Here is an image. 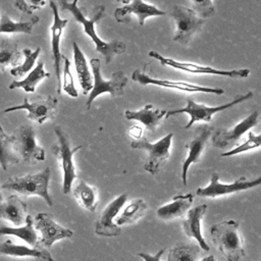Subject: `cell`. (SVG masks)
Masks as SVG:
<instances>
[{
	"label": "cell",
	"instance_id": "7c38bea8",
	"mask_svg": "<svg viewBox=\"0 0 261 261\" xmlns=\"http://www.w3.org/2000/svg\"><path fill=\"white\" fill-rule=\"evenodd\" d=\"M34 227L41 232L38 246L42 248H50L57 241L73 237L71 229L59 225L52 219L51 215L45 212H40L35 216Z\"/></svg>",
	"mask_w": 261,
	"mask_h": 261
},
{
	"label": "cell",
	"instance_id": "9a60e30c",
	"mask_svg": "<svg viewBox=\"0 0 261 261\" xmlns=\"http://www.w3.org/2000/svg\"><path fill=\"white\" fill-rule=\"evenodd\" d=\"M132 80L137 82L141 85H155L158 87L168 88V89H175L185 92H201V93H208V94H216L221 95L224 93V90L221 88H211V87H204L199 85H194L187 82H177V81H168V80H161L152 77L149 74L139 71L138 69L134 70L132 74Z\"/></svg>",
	"mask_w": 261,
	"mask_h": 261
},
{
	"label": "cell",
	"instance_id": "4316f807",
	"mask_svg": "<svg viewBox=\"0 0 261 261\" xmlns=\"http://www.w3.org/2000/svg\"><path fill=\"white\" fill-rule=\"evenodd\" d=\"M148 210L147 203L141 199L137 198L134 199L124 207L122 212L115 217V223L118 226L126 225V224H133L136 221H138L141 217H143Z\"/></svg>",
	"mask_w": 261,
	"mask_h": 261
},
{
	"label": "cell",
	"instance_id": "4dcf8cb0",
	"mask_svg": "<svg viewBox=\"0 0 261 261\" xmlns=\"http://www.w3.org/2000/svg\"><path fill=\"white\" fill-rule=\"evenodd\" d=\"M20 52L17 44L9 39H3L0 42V70L5 71L7 66H16L19 64Z\"/></svg>",
	"mask_w": 261,
	"mask_h": 261
},
{
	"label": "cell",
	"instance_id": "8d00e7d4",
	"mask_svg": "<svg viewBox=\"0 0 261 261\" xmlns=\"http://www.w3.org/2000/svg\"><path fill=\"white\" fill-rule=\"evenodd\" d=\"M193 3V10L195 13L205 19L211 17L215 13L214 6L212 4V0H192Z\"/></svg>",
	"mask_w": 261,
	"mask_h": 261
},
{
	"label": "cell",
	"instance_id": "ee69618b",
	"mask_svg": "<svg viewBox=\"0 0 261 261\" xmlns=\"http://www.w3.org/2000/svg\"><path fill=\"white\" fill-rule=\"evenodd\" d=\"M1 199H2V197H1V194H0V201H1Z\"/></svg>",
	"mask_w": 261,
	"mask_h": 261
},
{
	"label": "cell",
	"instance_id": "3957f363",
	"mask_svg": "<svg viewBox=\"0 0 261 261\" xmlns=\"http://www.w3.org/2000/svg\"><path fill=\"white\" fill-rule=\"evenodd\" d=\"M51 171L49 167L23 176L9 177L1 187L5 190L14 191L24 196H40L45 200L48 206L53 205V201L48 192Z\"/></svg>",
	"mask_w": 261,
	"mask_h": 261
},
{
	"label": "cell",
	"instance_id": "ffe728a7",
	"mask_svg": "<svg viewBox=\"0 0 261 261\" xmlns=\"http://www.w3.org/2000/svg\"><path fill=\"white\" fill-rule=\"evenodd\" d=\"M206 209V204H201L189 209L186 212V217L181 222V227L185 234L189 238L196 240L201 249H203L204 251H209V246L204 240L201 231V221L203 216L205 215Z\"/></svg>",
	"mask_w": 261,
	"mask_h": 261
},
{
	"label": "cell",
	"instance_id": "e575fe53",
	"mask_svg": "<svg viewBox=\"0 0 261 261\" xmlns=\"http://www.w3.org/2000/svg\"><path fill=\"white\" fill-rule=\"evenodd\" d=\"M260 144H261V135H255L253 132H249L248 139L244 143L233 147L231 150H229L227 152L222 153L220 156L221 157H229V156L238 155L240 153H244L249 150L256 149L260 146Z\"/></svg>",
	"mask_w": 261,
	"mask_h": 261
},
{
	"label": "cell",
	"instance_id": "d6a6232c",
	"mask_svg": "<svg viewBox=\"0 0 261 261\" xmlns=\"http://www.w3.org/2000/svg\"><path fill=\"white\" fill-rule=\"evenodd\" d=\"M19 161L12 149L10 136L6 135L0 125V165L2 169L6 170L10 164H16Z\"/></svg>",
	"mask_w": 261,
	"mask_h": 261
},
{
	"label": "cell",
	"instance_id": "60d3db41",
	"mask_svg": "<svg viewBox=\"0 0 261 261\" xmlns=\"http://www.w3.org/2000/svg\"><path fill=\"white\" fill-rule=\"evenodd\" d=\"M27 4L34 10V9H39L41 7H43L46 2L45 0H25Z\"/></svg>",
	"mask_w": 261,
	"mask_h": 261
},
{
	"label": "cell",
	"instance_id": "d590c367",
	"mask_svg": "<svg viewBox=\"0 0 261 261\" xmlns=\"http://www.w3.org/2000/svg\"><path fill=\"white\" fill-rule=\"evenodd\" d=\"M63 61H64V67H63V91L70 97L76 98L79 96L77 90L75 89L74 83H73V77L70 72V62L67 57L64 55L62 56Z\"/></svg>",
	"mask_w": 261,
	"mask_h": 261
},
{
	"label": "cell",
	"instance_id": "ac0fdd59",
	"mask_svg": "<svg viewBox=\"0 0 261 261\" xmlns=\"http://www.w3.org/2000/svg\"><path fill=\"white\" fill-rule=\"evenodd\" d=\"M49 5L53 12V23L50 28L51 30V51L52 58L54 63V70L57 77V94H61V75H60V61L62 58V54L60 52V39L68 19H62L59 16L58 8L56 3L53 0L49 1Z\"/></svg>",
	"mask_w": 261,
	"mask_h": 261
},
{
	"label": "cell",
	"instance_id": "277c9868",
	"mask_svg": "<svg viewBox=\"0 0 261 261\" xmlns=\"http://www.w3.org/2000/svg\"><path fill=\"white\" fill-rule=\"evenodd\" d=\"M54 133L57 138V144L53 147L52 152L59 160L62 169V193L68 194L71 191L73 180L76 178V169L74 164V154L82 146L71 147L67 136L59 126L54 127Z\"/></svg>",
	"mask_w": 261,
	"mask_h": 261
},
{
	"label": "cell",
	"instance_id": "cb8c5ba5",
	"mask_svg": "<svg viewBox=\"0 0 261 261\" xmlns=\"http://www.w3.org/2000/svg\"><path fill=\"white\" fill-rule=\"evenodd\" d=\"M166 110H161L155 108L152 104H147L144 108L134 111L125 110L124 117L128 120H137L143 123L149 130L155 132L157 126L160 124L161 120L165 117Z\"/></svg>",
	"mask_w": 261,
	"mask_h": 261
},
{
	"label": "cell",
	"instance_id": "9c48e42d",
	"mask_svg": "<svg viewBox=\"0 0 261 261\" xmlns=\"http://www.w3.org/2000/svg\"><path fill=\"white\" fill-rule=\"evenodd\" d=\"M170 16L175 22V33L173 42L188 44L195 33L204 23V19L199 17L192 8L181 5H174L170 11Z\"/></svg>",
	"mask_w": 261,
	"mask_h": 261
},
{
	"label": "cell",
	"instance_id": "7a4b0ae2",
	"mask_svg": "<svg viewBox=\"0 0 261 261\" xmlns=\"http://www.w3.org/2000/svg\"><path fill=\"white\" fill-rule=\"evenodd\" d=\"M239 222L229 219L214 223L210 227L212 242L227 261H240L245 255L244 241Z\"/></svg>",
	"mask_w": 261,
	"mask_h": 261
},
{
	"label": "cell",
	"instance_id": "d4e9b609",
	"mask_svg": "<svg viewBox=\"0 0 261 261\" xmlns=\"http://www.w3.org/2000/svg\"><path fill=\"white\" fill-rule=\"evenodd\" d=\"M72 49H73V61H74V67L77 75V80L80 83V86L83 89L84 95H87L90 93L93 87V77L90 73V69L87 63V59L80 49L76 42L72 43Z\"/></svg>",
	"mask_w": 261,
	"mask_h": 261
},
{
	"label": "cell",
	"instance_id": "2e32d148",
	"mask_svg": "<svg viewBox=\"0 0 261 261\" xmlns=\"http://www.w3.org/2000/svg\"><path fill=\"white\" fill-rule=\"evenodd\" d=\"M212 130L213 126L207 124L202 125L201 127H199L196 136L186 144L188 153L181 165V180L185 186L187 185L188 170L192 164L200 161V157L205 150L206 144L212 134Z\"/></svg>",
	"mask_w": 261,
	"mask_h": 261
},
{
	"label": "cell",
	"instance_id": "f1b7e54d",
	"mask_svg": "<svg viewBox=\"0 0 261 261\" xmlns=\"http://www.w3.org/2000/svg\"><path fill=\"white\" fill-rule=\"evenodd\" d=\"M50 73L45 71L44 69V63L42 61H39L35 68H33L30 73L21 81H13L9 85L10 90L14 89H23L27 93H34L36 86L46 77H49Z\"/></svg>",
	"mask_w": 261,
	"mask_h": 261
},
{
	"label": "cell",
	"instance_id": "6da1fadb",
	"mask_svg": "<svg viewBox=\"0 0 261 261\" xmlns=\"http://www.w3.org/2000/svg\"><path fill=\"white\" fill-rule=\"evenodd\" d=\"M58 1H59L60 7L63 10L69 11L72 14L73 18L75 19V21H77L83 27L84 33L87 34L90 37V39L94 42L96 51L99 52L100 54H102L106 63H110L115 55L124 53V51L126 49L125 43L118 41V40L106 42V41L102 40L96 33L95 25L102 18L103 14L105 12L104 5L96 6L92 17L87 18L83 14L81 8L77 6L79 0H72V2H68L67 0H58Z\"/></svg>",
	"mask_w": 261,
	"mask_h": 261
},
{
	"label": "cell",
	"instance_id": "1f68e13d",
	"mask_svg": "<svg viewBox=\"0 0 261 261\" xmlns=\"http://www.w3.org/2000/svg\"><path fill=\"white\" fill-rule=\"evenodd\" d=\"M199 255V246L194 244L179 243L169 250L167 261H197Z\"/></svg>",
	"mask_w": 261,
	"mask_h": 261
},
{
	"label": "cell",
	"instance_id": "83f0119b",
	"mask_svg": "<svg viewBox=\"0 0 261 261\" xmlns=\"http://www.w3.org/2000/svg\"><path fill=\"white\" fill-rule=\"evenodd\" d=\"M72 194L80 206H82L84 209L90 212H94L96 210L98 203L97 190L87 184L84 179L79 180L77 185L72 190Z\"/></svg>",
	"mask_w": 261,
	"mask_h": 261
},
{
	"label": "cell",
	"instance_id": "ab89813d",
	"mask_svg": "<svg viewBox=\"0 0 261 261\" xmlns=\"http://www.w3.org/2000/svg\"><path fill=\"white\" fill-rule=\"evenodd\" d=\"M128 134L132 138H134L136 140H140L142 138V135H143V128L141 126L135 124V125L129 127Z\"/></svg>",
	"mask_w": 261,
	"mask_h": 261
},
{
	"label": "cell",
	"instance_id": "d6986e66",
	"mask_svg": "<svg viewBox=\"0 0 261 261\" xmlns=\"http://www.w3.org/2000/svg\"><path fill=\"white\" fill-rule=\"evenodd\" d=\"M132 14L138 17L140 25H144L147 17L162 16L165 14V11L157 8L155 5L145 3L143 0H132L129 4L115 9L114 18L119 23H127Z\"/></svg>",
	"mask_w": 261,
	"mask_h": 261
},
{
	"label": "cell",
	"instance_id": "30bf717a",
	"mask_svg": "<svg viewBox=\"0 0 261 261\" xmlns=\"http://www.w3.org/2000/svg\"><path fill=\"white\" fill-rule=\"evenodd\" d=\"M260 184L261 177H257L256 179H248L245 176H242L230 184H223L219 180V174L217 172H213L209 184L204 188H198L196 195L202 198H216L242 191H247L259 186Z\"/></svg>",
	"mask_w": 261,
	"mask_h": 261
},
{
	"label": "cell",
	"instance_id": "4fadbf2b",
	"mask_svg": "<svg viewBox=\"0 0 261 261\" xmlns=\"http://www.w3.org/2000/svg\"><path fill=\"white\" fill-rule=\"evenodd\" d=\"M58 100L54 96H47L46 98L39 99L35 102H30L28 98L23 99V103L16 106L6 108L3 113H8L15 110L24 109L28 111V118L43 124L46 120L52 119L57 112Z\"/></svg>",
	"mask_w": 261,
	"mask_h": 261
},
{
	"label": "cell",
	"instance_id": "f546056e",
	"mask_svg": "<svg viewBox=\"0 0 261 261\" xmlns=\"http://www.w3.org/2000/svg\"><path fill=\"white\" fill-rule=\"evenodd\" d=\"M39 21L37 15H33L29 20L25 21H14L10 17L3 13L0 16V34H13V33H22V34H32L33 28Z\"/></svg>",
	"mask_w": 261,
	"mask_h": 261
},
{
	"label": "cell",
	"instance_id": "52a82bcc",
	"mask_svg": "<svg viewBox=\"0 0 261 261\" xmlns=\"http://www.w3.org/2000/svg\"><path fill=\"white\" fill-rule=\"evenodd\" d=\"M14 153L23 162L35 163L45 160V150L37 144L36 130L30 124L18 126L10 136Z\"/></svg>",
	"mask_w": 261,
	"mask_h": 261
},
{
	"label": "cell",
	"instance_id": "8992f818",
	"mask_svg": "<svg viewBox=\"0 0 261 261\" xmlns=\"http://www.w3.org/2000/svg\"><path fill=\"white\" fill-rule=\"evenodd\" d=\"M254 94L252 91L246 93L245 95H238L236 96L230 102L225 103L223 105H219V106H206L203 104H198L195 101H193L192 99H187V106H185L184 108L180 109H173V110H169L166 111L165 117L168 118L172 115H176V114H180V113H186L189 114L191 116L190 121L184 126L186 129L190 128L195 122L197 121H206V122H211L212 120V116L222 110H225L231 106H234L239 103H242L244 101H247L251 98H253Z\"/></svg>",
	"mask_w": 261,
	"mask_h": 261
},
{
	"label": "cell",
	"instance_id": "ba28073f",
	"mask_svg": "<svg viewBox=\"0 0 261 261\" xmlns=\"http://www.w3.org/2000/svg\"><path fill=\"white\" fill-rule=\"evenodd\" d=\"M173 133H168L155 143H150L145 139L134 140L130 143L133 149L145 150L148 153V158L144 165V169L152 175H155L161 165L169 158V151L171 147Z\"/></svg>",
	"mask_w": 261,
	"mask_h": 261
},
{
	"label": "cell",
	"instance_id": "7bdbcfd3",
	"mask_svg": "<svg viewBox=\"0 0 261 261\" xmlns=\"http://www.w3.org/2000/svg\"><path fill=\"white\" fill-rule=\"evenodd\" d=\"M117 2H122V3H124V4H128L129 2H130V0H116Z\"/></svg>",
	"mask_w": 261,
	"mask_h": 261
},
{
	"label": "cell",
	"instance_id": "5b68a950",
	"mask_svg": "<svg viewBox=\"0 0 261 261\" xmlns=\"http://www.w3.org/2000/svg\"><path fill=\"white\" fill-rule=\"evenodd\" d=\"M90 64L93 72V87L87 99V108L90 109L94 100L103 93H109L112 97H118L124 94V87L127 85V77L121 70L112 73L109 80H104L100 70V59L92 58Z\"/></svg>",
	"mask_w": 261,
	"mask_h": 261
},
{
	"label": "cell",
	"instance_id": "5bb4252c",
	"mask_svg": "<svg viewBox=\"0 0 261 261\" xmlns=\"http://www.w3.org/2000/svg\"><path fill=\"white\" fill-rule=\"evenodd\" d=\"M126 200L127 195L121 194L103 209L95 223V233L97 236L117 237L121 233V228L114 222V219L120 209L124 206Z\"/></svg>",
	"mask_w": 261,
	"mask_h": 261
},
{
	"label": "cell",
	"instance_id": "b9f144b4",
	"mask_svg": "<svg viewBox=\"0 0 261 261\" xmlns=\"http://www.w3.org/2000/svg\"><path fill=\"white\" fill-rule=\"evenodd\" d=\"M201 261H216V260H215V258H214L213 255H208V256L204 257Z\"/></svg>",
	"mask_w": 261,
	"mask_h": 261
},
{
	"label": "cell",
	"instance_id": "44dd1931",
	"mask_svg": "<svg viewBox=\"0 0 261 261\" xmlns=\"http://www.w3.org/2000/svg\"><path fill=\"white\" fill-rule=\"evenodd\" d=\"M27 215L28 206L17 195H10L4 201H0V218L18 226L25 222Z\"/></svg>",
	"mask_w": 261,
	"mask_h": 261
},
{
	"label": "cell",
	"instance_id": "603a6c76",
	"mask_svg": "<svg viewBox=\"0 0 261 261\" xmlns=\"http://www.w3.org/2000/svg\"><path fill=\"white\" fill-rule=\"evenodd\" d=\"M194 195L191 193L184 195H175L172 201L160 206L157 209V217L162 220H170L181 217L192 206Z\"/></svg>",
	"mask_w": 261,
	"mask_h": 261
},
{
	"label": "cell",
	"instance_id": "836d02e7",
	"mask_svg": "<svg viewBox=\"0 0 261 261\" xmlns=\"http://www.w3.org/2000/svg\"><path fill=\"white\" fill-rule=\"evenodd\" d=\"M41 52V48L38 47L36 50H31L30 48H25L22 50V54L24 57V60L21 64H18L14 67L11 68L10 73L13 76H22L25 73H28L29 71H31L33 69V66L37 60V58L39 57V54Z\"/></svg>",
	"mask_w": 261,
	"mask_h": 261
},
{
	"label": "cell",
	"instance_id": "74e56055",
	"mask_svg": "<svg viewBox=\"0 0 261 261\" xmlns=\"http://www.w3.org/2000/svg\"><path fill=\"white\" fill-rule=\"evenodd\" d=\"M164 253V249H161L159 250L155 255H151V254H148V253H144V252H141L139 253L138 255L144 260V261H161V257Z\"/></svg>",
	"mask_w": 261,
	"mask_h": 261
},
{
	"label": "cell",
	"instance_id": "484cf974",
	"mask_svg": "<svg viewBox=\"0 0 261 261\" xmlns=\"http://www.w3.org/2000/svg\"><path fill=\"white\" fill-rule=\"evenodd\" d=\"M4 234L15 236L23 240L25 243H28L32 247L38 246L39 237H38L37 230L34 227V219L29 214L27 215L23 226H20V227H10V226H4V225L0 226V236H4Z\"/></svg>",
	"mask_w": 261,
	"mask_h": 261
},
{
	"label": "cell",
	"instance_id": "8fae6325",
	"mask_svg": "<svg viewBox=\"0 0 261 261\" xmlns=\"http://www.w3.org/2000/svg\"><path fill=\"white\" fill-rule=\"evenodd\" d=\"M150 57H153L157 59L162 65L170 66L175 69H179L182 71H188L191 73H198V74H215V75H221V76H227V77H240L244 79L247 77L250 74V69L248 68H241V69H230V70H224V69H217L208 65H200L192 62H182L177 61L171 58L163 57L156 51H150L148 53Z\"/></svg>",
	"mask_w": 261,
	"mask_h": 261
},
{
	"label": "cell",
	"instance_id": "7402d4cb",
	"mask_svg": "<svg viewBox=\"0 0 261 261\" xmlns=\"http://www.w3.org/2000/svg\"><path fill=\"white\" fill-rule=\"evenodd\" d=\"M0 255L12 257H33L41 261H54L51 254L45 248L40 246L30 248L23 245L14 244L10 240L0 244Z\"/></svg>",
	"mask_w": 261,
	"mask_h": 261
},
{
	"label": "cell",
	"instance_id": "f35d334b",
	"mask_svg": "<svg viewBox=\"0 0 261 261\" xmlns=\"http://www.w3.org/2000/svg\"><path fill=\"white\" fill-rule=\"evenodd\" d=\"M13 5L17 9L22 11L23 13H27V14H32L33 13V9L27 4L25 0H13Z\"/></svg>",
	"mask_w": 261,
	"mask_h": 261
},
{
	"label": "cell",
	"instance_id": "e0dca14e",
	"mask_svg": "<svg viewBox=\"0 0 261 261\" xmlns=\"http://www.w3.org/2000/svg\"><path fill=\"white\" fill-rule=\"evenodd\" d=\"M259 112L254 111L234 126L227 129H218L212 137V144L217 148H226L238 142L241 137L258 124Z\"/></svg>",
	"mask_w": 261,
	"mask_h": 261
}]
</instances>
